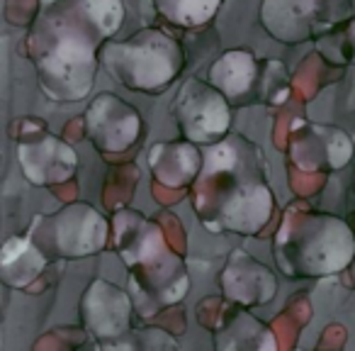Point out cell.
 Masks as SVG:
<instances>
[{
    "mask_svg": "<svg viewBox=\"0 0 355 351\" xmlns=\"http://www.w3.org/2000/svg\"><path fill=\"white\" fill-rule=\"evenodd\" d=\"M15 156L22 176L37 188L69 183L78 171L76 149L44 127L32 134H22L15 144Z\"/></svg>",
    "mask_w": 355,
    "mask_h": 351,
    "instance_id": "obj_10",
    "label": "cell"
},
{
    "mask_svg": "<svg viewBox=\"0 0 355 351\" xmlns=\"http://www.w3.org/2000/svg\"><path fill=\"white\" fill-rule=\"evenodd\" d=\"M202 166L205 152L188 139L158 142L148 149V168L153 173V183L163 188H193L202 173Z\"/></svg>",
    "mask_w": 355,
    "mask_h": 351,
    "instance_id": "obj_15",
    "label": "cell"
},
{
    "mask_svg": "<svg viewBox=\"0 0 355 351\" xmlns=\"http://www.w3.org/2000/svg\"><path fill=\"white\" fill-rule=\"evenodd\" d=\"M219 288L229 305L251 310L258 305H268L277 295V276L253 254L234 249L219 273Z\"/></svg>",
    "mask_w": 355,
    "mask_h": 351,
    "instance_id": "obj_13",
    "label": "cell"
},
{
    "mask_svg": "<svg viewBox=\"0 0 355 351\" xmlns=\"http://www.w3.org/2000/svg\"><path fill=\"white\" fill-rule=\"evenodd\" d=\"M202 152L205 166L190 188V203L205 229L241 237L266 229L275 210V193L263 149L243 134H229Z\"/></svg>",
    "mask_w": 355,
    "mask_h": 351,
    "instance_id": "obj_2",
    "label": "cell"
},
{
    "mask_svg": "<svg viewBox=\"0 0 355 351\" xmlns=\"http://www.w3.org/2000/svg\"><path fill=\"white\" fill-rule=\"evenodd\" d=\"M345 273H348V283H350V288H353V291H355V259H353V263H350V268H348V271H345Z\"/></svg>",
    "mask_w": 355,
    "mask_h": 351,
    "instance_id": "obj_22",
    "label": "cell"
},
{
    "mask_svg": "<svg viewBox=\"0 0 355 351\" xmlns=\"http://www.w3.org/2000/svg\"><path fill=\"white\" fill-rule=\"evenodd\" d=\"M100 66L134 93L161 95L185 69L183 44L158 27H144L127 40H110L100 49Z\"/></svg>",
    "mask_w": 355,
    "mask_h": 351,
    "instance_id": "obj_5",
    "label": "cell"
},
{
    "mask_svg": "<svg viewBox=\"0 0 355 351\" xmlns=\"http://www.w3.org/2000/svg\"><path fill=\"white\" fill-rule=\"evenodd\" d=\"M46 266L49 259L27 234L6 239L0 249V281L12 291L30 288L46 271Z\"/></svg>",
    "mask_w": 355,
    "mask_h": 351,
    "instance_id": "obj_17",
    "label": "cell"
},
{
    "mask_svg": "<svg viewBox=\"0 0 355 351\" xmlns=\"http://www.w3.org/2000/svg\"><path fill=\"white\" fill-rule=\"evenodd\" d=\"M110 227V242L127 266V291L139 317L148 320L188 297V266L168 247L166 234L153 220L134 208H122L112 215Z\"/></svg>",
    "mask_w": 355,
    "mask_h": 351,
    "instance_id": "obj_3",
    "label": "cell"
},
{
    "mask_svg": "<svg viewBox=\"0 0 355 351\" xmlns=\"http://www.w3.org/2000/svg\"><path fill=\"white\" fill-rule=\"evenodd\" d=\"M355 144L345 129L324 122L295 124L290 137V158L300 171L336 173L350 163Z\"/></svg>",
    "mask_w": 355,
    "mask_h": 351,
    "instance_id": "obj_11",
    "label": "cell"
},
{
    "mask_svg": "<svg viewBox=\"0 0 355 351\" xmlns=\"http://www.w3.org/2000/svg\"><path fill=\"white\" fill-rule=\"evenodd\" d=\"M83 129L88 142L103 156L127 154L141 142L144 117L132 103L119 95L103 90L98 93L83 113Z\"/></svg>",
    "mask_w": 355,
    "mask_h": 351,
    "instance_id": "obj_9",
    "label": "cell"
},
{
    "mask_svg": "<svg viewBox=\"0 0 355 351\" xmlns=\"http://www.w3.org/2000/svg\"><path fill=\"white\" fill-rule=\"evenodd\" d=\"M272 256L282 276L295 281L338 276L355 259V232L331 213L287 208L272 237Z\"/></svg>",
    "mask_w": 355,
    "mask_h": 351,
    "instance_id": "obj_4",
    "label": "cell"
},
{
    "mask_svg": "<svg viewBox=\"0 0 355 351\" xmlns=\"http://www.w3.org/2000/svg\"><path fill=\"white\" fill-rule=\"evenodd\" d=\"M316 49L324 59L334 64H353L355 66V17L336 27L334 32L316 40Z\"/></svg>",
    "mask_w": 355,
    "mask_h": 351,
    "instance_id": "obj_20",
    "label": "cell"
},
{
    "mask_svg": "<svg viewBox=\"0 0 355 351\" xmlns=\"http://www.w3.org/2000/svg\"><path fill=\"white\" fill-rule=\"evenodd\" d=\"M122 0L42 3L25 40L37 83L51 103H78L93 93L100 49L124 25Z\"/></svg>",
    "mask_w": 355,
    "mask_h": 351,
    "instance_id": "obj_1",
    "label": "cell"
},
{
    "mask_svg": "<svg viewBox=\"0 0 355 351\" xmlns=\"http://www.w3.org/2000/svg\"><path fill=\"white\" fill-rule=\"evenodd\" d=\"M98 346L100 351H178L180 349L175 334L153 325L132 327L122 336H117L112 341H103Z\"/></svg>",
    "mask_w": 355,
    "mask_h": 351,
    "instance_id": "obj_19",
    "label": "cell"
},
{
    "mask_svg": "<svg viewBox=\"0 0 355 351\" xmlns=\"http://www.w3.org/2000/svg\"><path fill=\"white\" fill-rule=\"evenodd\" d=\"M212 344L214 351H277L280 346L272 327L239 305H232L222 317L212 332Z\"/></svg>",
    "mask_w": 355,
    "mask_h": 351,
    "instance_id": "obj_16",
    "label": "cell"
},
{
    "mask_svg": "<svg viewBox=\"0 0 355 351\" xmlns=\"http://www.w3.org/2000/svg\"><path fill=\"white\" fill-rule=\"evenodd\" d=\"M110 220L90 203L76 200L49 215L32 220L27 237L49 261H73L100 254L110 244Z\"/></svg>",
    "mask_w": 355,
    "mask_h": 351,
    "instance_id": "obj_6",
    "label": "cell"
},
{
    "mask_svg": "<svg viewBox=\"0 0 355 351\" xmlns=\"http://www.w3.org/2000/svg\"><path fill=\"white\" fill-rule=\"evenodd\" d=\"M207 81L229 100L232 108L261 103L263 59L248 49H229L209 66Z\"/></svg>",
    "mask_w": 355,
    "mask_h": 351,
    "instance_id": "obj_14",
    "label": "cell"
},
{
    "mask_svg": "<svg viewBox=\"0 0 355 351\" xmlns=\"http://www.w3.org/2000/svg\"><path fill=\"white\" fill-rule=\"evenodd\" d=\"M300 351H324V349H300Z\"/></svg>",
    "mask_w": 355,
    "mask_h": 351,
    "instance_id": "obj_23",
    "label": "cell"
},
{
    "mask_svg": "<svg viewBox=\"0 0 355 351\" xmlns=\"http://www.w3.org/2000/svg\"><path fill=\"white\" fill-rule=\"evenodd\" d=\"M163 20L183 30H198L217 17L224 0H151Z\"/></svg>",
    "mask_w": 355,
    "mask_h": 351,
    "instance_id": "obj_18",
    "label": "cell"
},
{
    "mask_svg": "<svg viewBox=\"0 0 355 351\" xmlns=\"http://www.w3.org/2000/svg\"><path fill=\"white\" fill-rule=\"evenodd\" d=\"M180 137L198 147H212L232 134V105L209 81L188 79L171 103Z\"/></svg>",
    "mask_w": 355,
    "mask_h": 351,
    "instance_id": "obj_8",
    "label": "cell"
},
{
    "mask_svg": "<svg viewBox=\"0 0 355 351\" xmlns=\"http://www.w3.org/2000/svg\"><path fill=\"white\" fill-rule=\"evenodd\" d=\"M292 81L290 71L282 61L263 59V88H261V105L268 108H280L290 98Z\"/></svg>",
    "mask_w": 355,
    "mask_h": 351,
    "instance_id": "obj_21",
    "label": "cell"
},
{
    "mask_svg": "<svg viewBox=\"0 0 355 351\" xmlns=\"http://www.w3.org/2000/svg\"><path fill=\"white\" fill-rule=\"evenodd\" d=\"M80 322L85 332L98 344L112 341L132 329L134 320V300L127 288H119L117 283L95 278L80 295Z\"/></svg>",
    "mask_w": 355,
    "mask_h": 351,
    "instance_id": "obj_12",
    "label": "cell"
},
{
    "mask_svg": "<svg viewBox=\"0 0 355 351\" xmlns=\"http://www.w3.org/2000/svg\"><path fill=\"white\" fill-rule=\"evenodd\" d=\"M353 0H261V25L287 47L319 40L350 20Z\"/></svg>",
    "mask_w": 355,
    "mask_h": 351,
    "instance_id": "obj_7",
    "label": "cell"
}]
</instances>
